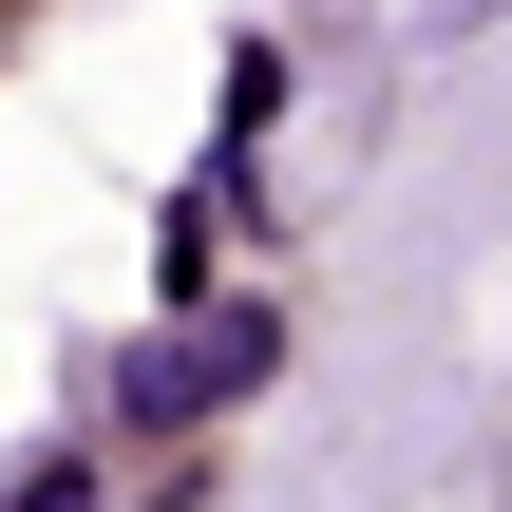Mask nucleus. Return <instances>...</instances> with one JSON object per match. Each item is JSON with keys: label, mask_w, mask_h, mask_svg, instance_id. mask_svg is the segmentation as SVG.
I'll list each match as a JSON object with an SVG mask.
<instances>
[{"label": "nucleus", "mask_w": 512, "mask_h": 512, "mask_svg": "<svg viewBox=\"0 0 512 512\" xmlns=\"http://www.w3.org/2000/svg\"><path fill=\"white\" fill-rule=\"evenodd\" d=\"M266 342H285V323H266V304H228L209 342H171V361L133 380V418H209V399H247V380H266Z\"/></svg>", "instance_id": "1"}]
</instances>
